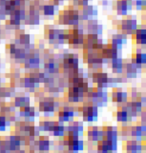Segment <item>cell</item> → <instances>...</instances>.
Segmentation results:
<instances>
[{
    "instance_id": "44dd1931",
    "label": "cell",
    "mask_w": 146,
    "mask_h": 153,
    "mask_svg": "<svg viewBox=\"0 0 146 153\" xmlns=\"http://www.w3.org/2000/svg\"><path fill=\"white\" fill-rule=\"evenodd\" d=\"M39 10H42L43 14L46 16H53L55 13V6L54 4H46V5H40Z\"/></svg>"
},
{
    "instance_id": "d4e9b609",
    "label": "cell",
    "mask_w": 146,
    "mask_h": 153,
    "mask_svg": "<svg viewBox=\"0 0 146 153\" xmlns=\"http://www.w3.org/2000/svg\"><path fill=\"white\" fill-rule=\"evenodd\" d=\"M139 118H140V123H142L144 126H146V107L143 108L142 110V112L139 114Z\"/></svg>"
},
{
    "instance_id": "2e32d148",
    "label": "cell",
    "mask_w": 146,
    "mask_h": 153,
    "mask_svg": "<svg viewBox=\"0 0 146 153\" xmlns=\"http://www.w3.org/2000/svg\"><path fill=\"white\" fill-rule=\"evenodd\" d=\"M110 66V68L112 70V72L114 74L121 75L123 74V66H124V61L121 56L115 58L108 62V64Z\"/></svg>"
},
{
    "instance_id": "603a6c76",
    "label": "cell",
    "mask_w": 146,
    "mask_h": 153,
    "mask_svg": "<svg viewBox=\"0 0 146 153\" xmlns=\"http://www.w3.org/2000/svg\"><path fill=\"white\" fill-rule=\"evenodd\" d=\"M145 3L146 0H133V6L135 7L136 10H139V12H142L144 10Z\"/></svg>"
},
{
    "instance_id": "9c48e42d",
    "label": "cell",
    "mask_w": 146,
    "mask_h": 153,
    "mask_svg": "<svg viewBox=\"0 0 146 153\" xmlns=\"http://www.w3.org/2000/svg\"><path fill=\"white\" fill-rule=\"evenodd\" d=\"M133 43L139 47H144L146 45V26L142 25L139 27L131 34Z\"/></svg>"
},
{
    "instance_id": "f546056e",
    "label": "cell",
    "mask_w": 146,
    "mask_h": 153,
    "mask_svg": "<svg viewBox=\"0 0 146 153\" xmlns=\"http://www.w3.org/2000/svg\"><path fill=\"white\" fill-rule=\"evenodd\" d=\"M86 1H88V2H89V1H91V0H86Z\"/></svg>"
},
{
    "instance_id": "484cf974",
    "label": "cell",
    "mask_w": 146,
    "mask_h": 153,
    "mask_svg": "<svg viewBox=\"0 0 146 153\" xmlns=\"http://www.w3.org/2000/svg\"><path fill=\"white\" fill-rule=\"evenodd\" d=\"M101 5H102L103 7H107L108 5H109V1H108V0H102V1H101Z\"/></svg>"
},
{
    "instance_id": "8fae6325",
    "label": "cell",
    "mask_w": 146,
    "mask_h": 153,
    "mask_svg": "<svg viewBox=\"0 0 146 153\" xmlns=\"http://www.w3.org/2000/svg\"><path fill=\"white\" fill-rule=\"evenodd\" d=\"M140 71H142V68H139L137 65H135L134 63H132L131 61L124 62L123 75L127 79L137 78Z\"/></svg>"
},
{
    "instance_id": "cb8c5ba5",
    "label": "cell",
    "mask_w": 146,
    "mask_h": 153,
    "mask_svg": "<svg viewBox=\"0 0 146 153\" xmlns=\"http://www.w3.org/2000/svg\"><path fill=\"white\" fill-rule=\"evenodd\" d=\"M9 121L7 120L6 115L0 114V131H4L6 129L7 125H9Z\"/></svg>"
},
{
    "instance_id": "5b68a950",
    "label": "cell",
    "mask_w": 146,
    "mask_h": 153,
    "mask_svg": "<svg viewBox=\"0 0 146 153\" xmlns=\"http://www.w3.org/2000/svg\"><path fill=\"white\" fill-rule=\"evenodd\" d=\"M124 150L126 153H144L145 145L143 142L128 139L124 142Z\"/></svg>"
},
{
    "instance_id": "7c38bea8",
    "label": "cell",
    "mask_w": 146,
    "mask_h": 153,
    "mask_svg": "<svg viewBox=\"0 0 146 153\" xmlns=\"http://www.w3.org/2000/svg\"><path fill=\"white\" fill-rule=\"evenodd\" d=\"M117 13L122 16H127L128 13L133 10V1H128V0H117L116 5Z\"/></svg>"
},
{
    "instance_id": "ba28073f",
    "label": "cell",
    "mask_w": 146,
    "mask_h": 153,
    "mask_svg": "<svg viewBox=\"0 0 146 153\" xmlns=\"http://www.w3.org/2000/svg\"><path fill=\"white\" fill-rule=\"evenodd\" d=\"M111 100L113 103L117 104L118 105L125 104L129 100L128 92L123 91L121 88L115 87L111 91Z\"/></svg>"
},
{
    "instance_id": "e0dca14e",
    "label": "cell",
    "mask_w": 146,
    "mask_h": 153,
    "mask_svg": "<svg viewBox=\"0 0 146 153\" xmlns=\"http://www.w3.org/2000/svg\"><path fill=\"white\" fill-rule=\"evenodd\" d=\"M110 44L115 46L116 48L121 50L124 44L127 43V35L125 33H115L112 35V37L110 39Z\"/></svg>"
},
{
    "instance_id": "277c9868",
    "label": "cell",
    "mask_w": 146,
    "mask_h": 153,
    "mask_svg": "<svg viewBox=\"0 0 146 153\" xmlns=\"http://www.w3.org/2000/svg\"><path fill=\"white\" fill-rule=\"evenodd\" d=\"M98 52H100V55L104 60L109 62L112 59H115V58L121 56V50H119V49L116 48L115 46H113L112 44L108 43V44H104L103 48Z\"/></svg>"
},
{
    "instance_id": "9a60e30c",
    "label": "cell",
    "mask_w": 146,
    "mask_h": 153,
    "mask_svg": "<svg viewBox=\"0 0 146 153\" xmlns=\"http://www.w3.org/2000/svg\"><path fill=\"white\" fill-rule=\"evenodd\" d=\"M86 137L89 142L97 143V142L102 140V129L98 126H89L86 130Z\"/></svg>"
},
{
    "instance_id": "6da1fadb",
    "label": "cell",
    "mask_w": 146,
    "mask_h": 153,
    "mask_svg": "<svg viewBox=\"0 0 146 153\" xmlns=\"http://www.w3.org/2000/svg\"><path fill=\"white\" fill-rule=\"evenodd\" d=\"M79 116H81L83 122L92 123L97 120L98 108L89 101H83L80 107H77Z\"/></svg>"
},
{
    "instance_id": "7a4b0ae2",
    "label": "cell",
    "mask_w": 146,
    "mask_h": 153,
    "mask_svg": "<svg viewBox=\"0 0 146 153\" xmlns=\"http://www.w3.org/2000/svg\"><path fill=\"white\" fill-rule=\"evenodd\" d=\"M118 142L102 139L97 142L96 153H116L118 149Z\"/></svg>"
},
{
    "instance_id": "7402d4cb",
    "label": "cell",
    "mask_w": 146,
    "mask_h": 153,
    "mask_svg": "<svg viewBox=\"0 0 146 153\" xmlns=\"http://www.w3.org/2000/svg\"><path fill=\"white\" fill-rule=\"evenodd\" d=\"M65 131H66V126L63 125V123L56 122L52 133L55 137H63L65 135Z\"/></svg>"
},
{
    "instance_id": "5bb4252c",
    "label": "cell",
    "mask_w": 146,
    "mask_h": 153,
    "mask_svg": "<svg viewBox=\"0 0 146 153\" xmlns=\"http://www.w3.org/2000/svg\"><path fill=\"white\" fill-rule=\"evenodd\" d=\"M101 129H102V134H103L102 139L118 142V128L117 126H103Z\"/></svg>"
},
{
    "instance_id": "ffe728a7",
    "label": "cell",
    "mask_w": 146,
    "mask_h": 153,
    "mask_svg": "<svg viewBox=\"0 0 146 153\" xmlns=\"http://www.w3.org/2000/svg\"><path fill=\"white\" fill-rule=\"evenodd\" d=\"M13 105L15 108H22L26 105H30V97L26 95H19L14 98Z\"/></svg>"
},
{
    "instance_id": "83f0119b",
    "label": "cell",
    "mask_w": 146,
    "mask_h": 153,
    "mask_svg": "<svg viewBox=\"0 0 146 153\" xmlns=\"http://www.w3.org/2000/svg\"><path fill=\"white\" fill-rule=\"evenodd\" d=\"M144 10H145V13H146V3H145V7H144Z\"/></svg>"
},
{
    "instance_id": "30bf717a",
    "label": "cell",
    "mask_w": 146,
    "mask_h": 153,
    "mask_svg": "<svg viewBox=\"0 0 146 153\" xmlns=\"http://www.w3.org/2000/svg\"><path fill=\"white\" fill-rule=\"evenodd\" d=\"M97 15V9L94 5H86L79 10V19L80 21H88L93 19Z\"/></svg>"
},
{
    "instance_id": "4316f807",
    "label": "cell",
    "mask_w": 146,
    "mask_h": 153,
    "mask_svg": "<svg viewBox=\"0 0 146 153\" xmlns=\"http://www.w3.org/2000/svg\"><path fill=\"white\" fill-rule=\"evenodd\" d=\"M143 143H144V145H145V149H146V137H145V140H144Z\"/></svg>"
},
{
    "instance_id": "4fadbf2b",
    "label": "cell",
    "mask_w": 146,
    "mask_h": 153,
    "mask_svg": "<svg viewBox=\"0 0 146 153\" xmlns=\"http://www.w3.org/2000/svg\"><path fill=\"white\" fill-rule=\"evenodd\" d=\"M130 61L139 68H142L143 66H145L146 65V52H145V51H142L140 48L136 49L133 51Z\"/></svg>"
},
{
    "instance_id": "8992f818",
    "label": "cell",
    "mask_w": 146,
    "mask_h": 153,
    "mask_svg": "<svg viewBox=\"0 0 146 153\" xmlns=\"http://www.w3.org/2000/svg\"><path fill=\"white\" fill-rule=\"evenodd\" d=\"M92 83H94L96 85V87L100 88H108V79L109 75L108 73L103 72L101 71H97L92 72Z\"/></svg>"
},
{
    "instance_id": "3957f363",
    "label": "cell",
    "mask_w": 146,
    "mask_h": 153,
    "mask_svg": "<svg viewBox=\"0 0 146 153\" xmlns=\"http://www.w3.org/2000/svg\"><path fill=\"white\" fill-rule=\"evenodd\" d=\"M138 26V20L136 19V17L128 16L121 20V24L118 25V29L121 30L122 33H125L126 35H131L137 30Z\"/></svg>"
},
{
    "instance_id": "4dcf8cb0",
    "label": "cell",
    "mask_w": 146,
    "mask_h": 153,
    "mask_svg": "<svg viewBox=\"0 0 146 153\" xmlns=\"http://www.w3.org/2000/svg\"><path fill=\"white\" fill-rule=\"evenodd\" d=\"M145 67H146V65H145Z\"/></svg>"
},
{
    "instance_id": "52a82bcc",
    "label": "cell",
    "mask_w": 146,
    "mask_h": 153,
    "mask_svg": "<svg viewBox=\"0 0 146 153\" xmlns=\"http://www.w3.org/2000/svg\"><path fill=\"white\" fill-rule=\"evenodd\" d=\"M130 137L139 142H144L146 137V126H144L140 122H138L136 125L131 126Z\"/></svg>"
},
{
    "instance_id": "f1b7e54d",
    "label": "cell",
    "mask_w": 146,
    "mask_h": 153,
    "mask_svg": "<svg viewBox=\"0 0 146 153\" xmlns=\"http://www.w3.org/2000/svg\"><path fill=\"white\" fill-rule=\"evenodd\" d=\"M144 51H145V52H146V45L144 46Z\"/></svg>"
},
{
    "instance_id": "ac0fdd59",
    "label": "cell",
    "mask_w": 146,
    "mask_h": 153,
    "mask_svg": "<svg viewBox=\"0 0 146 153\" xmlns=\"http://www.w3.org/2000/svg\"><path fill=\"white\" fill-rule=\"evenodd\" d=\"M115 116H116V119L118 123H130V122H132V120L130 119L126 109H125L124 104L119 105V108H118L116 115Z\"/></svg>"
},
{
    "instance_id": "d6986e66",
    "label": "cell",
    "mask_w": 146,
    "mask_h": 153,
    "mask_svg": "<svg viewBox=\"0 0 146 153\" xmlns=\"http://www.w3.org/2000/svg\"><path fill=\"white\" fill-rule=\"evenodd\" d=\"M51 142L48 136H40L38 139V150L41 153H47L50 150Z\"/></svg>"
}]
</instances>
